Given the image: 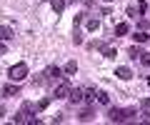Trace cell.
I'll list each match as a JSON object with an SVG mask.
<instances>
[{
    "instance_id": "obj_1",
    "label": "cell",
    "mask_w": 150,
    "mask_h": 125,
    "mask_svg": "<svg viewBox=\"0 0 150 125\" xmlns=\"http://www.w3.org/2000/svg\"><path fill=\"white\" fill-rule=\"evenodd\" d=\"M28 78V63H15L10 68V80L13 83H23Z\"/></svg>"
},
{
    "instance_id": "obj_2",
    "label": "cell",
    "mask_w": 150,
    "mask_h": 125,
    "mask_svg": "<svg viewBox=\"0 0 150 125\" xmlns=\"http://www.w3.org/2000/svg\"><path fill=\"white\" fill-rule=\"evenodd\" d=\"M70 90H73V88H70V83H68V80H60L58 85H55V98H58V100L68 98V95H70Z\"/></svg>"
},
{
    "instance_id": "obj_3",
    "label": "cell",
    "mask_w": 150,
    "mask_h": 125,
    "mask_svg": "<svg viewBox=\"0 0 150 125\" xmlns=\"http://www.w3.org/2000/svg\"><path fill=\"white\" fill-rule=\"evenodd\" d=\"M108 120L110 123H125V110L123 108H110L108 110Z\"/></svg>"
},
{
    "instance_id": "obj_4",
    "label": "cell",
    "mask_w": 150,
    "mask_h": 125,
    "mask_svg": "<svg viewBox=\"0 0 150 125\" xmlns=\"http://www.w3.org/2000/svg\"><path fill=\"white\" fill-rule=\"evenodd\" d=\"M3 93H5L8 98H15V95H20V83H10V85L3 88Z\"/></svg>"
},
{
    "instance_id": "obj_5",
    "label": "cell",
    "mask_w": 150,
    "mask_h": 125,
    "mask_svg": "<svg viewBox=\"0 0 150 125\" xmlns=\"http://www.w3.org/2000/svg\"><path fill=\"white\" fill-rule=\"evenodd\" d=\"M115 75H118L120 80H130V78H133V70L125 68V65H120V68H115Z\"/></svg>"
},
{
    "instance_id": "obj_6",
    "label": "cell",
    "mask_w": 150,
    "mask_h": 125,
    "mask_svg": "<svg viewBox=\"0 0 150 125\" xmlns=\"http://www.w3.org/2000/svg\"><path fill=\"white\" fill-rule=\"evenodd\" d=\"M45 75H48L50 80H58V78H63V70H60L58 65H50L48 70H45Z\"/></svg>"
},
{
    "instance_id": "obj_7",
    "label": "cell",
    "mask_w": 150,
    "mask_h": 125,
    "mask_svg": "<svg viewBox=\"0 0 150 125\" xmlns=\"http://www.w3.org/2000/svg\"><path fill=\"white\" fill-rule=\"evenodd\" d=\"M68 98L73 100V103H83V100H85V93L75 88V90H70V95H68Z\"/></svg>"
},
{
    "instance_id": "obj_8",
    "label": "cell",
    "mask_w": 150,
    "mask_h": 125,
    "mask_svg": "<svg viewBox=\"0 0 150 125\" xmlns=\"http://www.w3.org/2000/svg\"><path fill=\"white\" fill-rule=\"evenodd\" d=\"M13 38V28H8V25H0V40L5 43V40H10Z\"/></svg>"
},
{
    "instance_id": "obj_9",
    "label": "cell",
    "mask_w": 150,
    "mask_h": 125,
    "mask_svg": "<svg viewBox=\"0 0 150 125\" xmlns=\"http://www.w3.org/2000/svg\"><path fill=\"white\" fill-rule=\"evenodd\" d=\"M50 5H53V10H55V15H60V13L65 10V0H50Z\"/></svg>"
},
{
    "instance_id": "obj_10",
    "label": "cell",
    "mask_w": 150,
    "mask_h": 125,
    "mask_svg": "<svg viewBox=\"0 0 150 125\" xmlns=\"http://www.w3.org/2000/svg\"><path fill=\"white\" fill-rule=\"evenodd\" d=\"M128 33H130L128 23H118V25H115V35H128Z\"/></svg>"
},
{
    "instance_id": "obj_11",
    "label": "cell",
    "mask_w": 150,
    "mask_h": 125,
    "mask_svg": "<svg viewBox=\"0 0 150 125\" xmlns=\"http://www.w3.org/2000/svg\"><path fill=\"white\" fill-rule=\"evenodd\" d=\"M65 75H75V73H78V63H75V60H70V63H68V65H65Z\"/></svg>"
},
{
    "instance_id": "obj_12",
    "label": "cell",
    "mask_w": 150,
    "mask_h": 125,
    "mask_svg": "<svg viewBox=\"0 0 150 125\" xmlns=\"http://www.w3.org/2000/svg\"><path fill=\"white\" fill-rule=\"evenodd\" d=\"M98 103L100 105H110V95L105 90H98Z\"/></svg>"
},
{
    "instance_id": "obj_13",
    "label": "cell",
    "mask_w": 150,
    "mask_h": 125,
    "mask_svg": "<svg viewBox=\"0 0 150 125\" xmlns=\"http://www.w3.org/2000/svg\"><path fill=\"white\" fill-rule=\"evenodd\" d=\"M85 28H88V30H90V33H95L98 28H100V23H98V18H90V20L85 23Z\"/></svg>"
},
{
    "instance_id": "obj_14",
    "label": "cell",
    "mask_w": 150,
    "mask_h": 125,
    "mask_svg": "<svg viewBox=\"0 0 150 125\" xmlns=\"http://www.w3.org/2000/svg\"><path fill=\"white\" fill-rule=\"evenodd\" d=\"M133 38H135V43H148V33H145V30H138Z\"/></svg>"
},
{
    "instance_id": "obj_15",
    "label": "cell",
    "mask_w": 150,
    "mask_h": 125,
    "mask_svg": "<svg viewBox=\"0 0 150 125\" xmlns=\"http://www.w3.org/2000/svg\"><path fill=\"white\" fill-rule=\"evenodd\" d=\"M80 120H83V123L93 120V108H85V110H83V113H80Z\"/></svg>"
},
{
    "instance_id": "obj_16",
    "label": "cell",
    "mask_w": 150,
    "mask_h": 125,
    "mask_svg": "<svg viewBox=\"0 0 150 125\" xmlns=\"http://www.w3.org/2000/svg\"><path fill=\"white\" fill-rule=\"evenodd\" d=\"M98 100V93L95 90H85V103H95Z\"/></svg>"
},
{
    "instance_id": "obj_17",
    "label": "cell",
    "mask_w": 150,
    "mask_h": 125,
    "mask_svg": "<svg viewBox=\"0 0 150 125\" xmlns=\"http://www.w3.org/2000/svg\"><path fill=\"white\" fill-rule=\"evenodd\" d=\"M128 55H130V58H140V55H143V50H140V48H135V45H133V48H128Z\"/></svg>"
},
{
    "instance_id": "obj_18",
    "label": "cell",
    "mask_w": 150,
    "mask_h": 125,
    "mask_svg": "<svg viewBox=\"0 0 150 125\" xmlns=\"http://www.w3.org/2000/svg\"><path fill=\"white\" fill-rule=\"evenodd\" d=\"M148 13V3L145 0H138V15H145Z\"/></svg>"
},
{
    "instance_id": "obj_19",
    "label": "cell",
    "mask_w": 150,
    "mask_h": 125,
    "mask_svg": "<svg viewBox=\"0 0 150 125\" xmlns=\"http://www.w3.org/2000/svg\"><path fill=\"white\" fill-rule=\"evenodd\" d=\"M48 103H50V100H48V98H45V100H40V103H38V105H35V113H43V110H45V108H48Z\"/></svg>"
},
{
    "instance_id": "obj_20",
    "label": "cell",
    "mask_w": 150,
    "mask_h": 125,
    "mask_svg": "<svg viewBox=\"0 0 150 125\" xmlns=\"http://www.w3.org/2000/svg\"><path fill=\"white\" fill-rule=\"evenodd\" d=\"M103 53H105V58H115V48H108V45H103Z\"/></svg>"
},
{
    "instance_id": "obj_21",
    "label": "cell",
    "mask_w": 150,
    "mask_h": 125,
    "mask_svg": "<svg viewBox=\"0 0 150 125\" xmlns=\"http://www.w3.org/2000/svg\"><path fill=\"white\" fill-rule=\"evenodd\" d=\"M73 43H75V45L83 43V33H80V30H75V33H73Z\"/></svg>"
},
{
    "instance_id": "obj_22",
    "label": "cell",
    "mask_w": 150,
    "mask_h": 125,
    "mask_svg": "<svg viewBox=\"0 0 150 125\" xmlns=\"http://www.w3.org/2000/svg\"><path fill=\"white\" fill-rule=\"evenodd\" d=\"M140 63H143L145 68H150V53H143V55H140Z\"/></svg>"
},
{
    "instance_id": "obj_23",
    "label": "cell",
    "mask_w": 150,
    "mask_h": 125,
    "mask_svg": "<svg viewBox=\"0 0 150 125\" xmlns=\"http://www.w3.org/2000/svg\"><path fill=\"white\" fill-rule=\"evenodd\" d=\"M143 123H150V108H143Z\"/></svg>"
},
{
    "instance_id": "obj_24",
    "label": "cell",
    "mask_w": 150,
    "mask_h": 125,
    "mask_svg": "<svg viewBox=\"0 0 150 125\" xmlns=\"http://www.w3.org/2000/svg\"><path fill=\"white\" fill-rule=\"evenodd\" d=\"M140 108H150V98H143V100H140Z\"/></svg>"
},
{
    "instance_id": "obj_25",
    "label": "cell",
    "mask_w": 150,
    "mask_h": 125,
    "mask_svg": "<svg viewBox=\"0 0 150 125\" xmlns=\"http://www.w3.org/2000/svg\"><path fill=\"white\" fill-rule=\"evenodd\" d=\"M5 53H8V48H5V43L0 40V55H5Z\"/></svg>"
},
{
    "instance_id": "obj_26",
    "label": "cell",
    "mask_w": 150,
    "mask_h": 125,
    "mask_svg": "<svg viewBox=\"0 0 150 125\" xmlns=\"http://www.w3.org/2000/svg\"><path fill=\"white\" fill-rule=\"evenodd\" d=\"M3 115H5V108H3V105H0V118H3Z\"/></svg>"
},
{
    "instance_id": "obj_27",
    "label": "cell",
    "mask_w": 150,
    "mask_h": 125,
    "mask_svg": "<svg viewBox=\"0 0 150 125\" xmlns=\"http://www.w3.org/2000/svg\"><path fill=\"white\" fill-rule=\"evenodd\" d=\"M105 3H112V0H105Z\"/></svg>"
},
{
    "instance_id": "obj_28",
    "label": "cell",
    "mask_w": 150,
    "mask_h": 125,
    "mask_svg": "<svg viewBox=\"0 0 150 125\" xmlns=\"http://www.w3.org/2000/svg\"><path fill=\"white\" fill-rule=\"evenodd\" d=\"M148 85H150V78H148Z\"/></svg>"
},
{
    "instance_id": "obj_29",
    "label": "cell",
    "mask_w": 150,
    "mask_h": 125,
    "mask_svg": "<svg viewBox=\"0 0 150 125\" xmlns=\"http://www.w3.org/2000/svg\"><path fill=\"white\" fill-rule=\"evenodd\" d=\"M148 13H150V5H148Z\"/></svg>"
}]
</instances>
